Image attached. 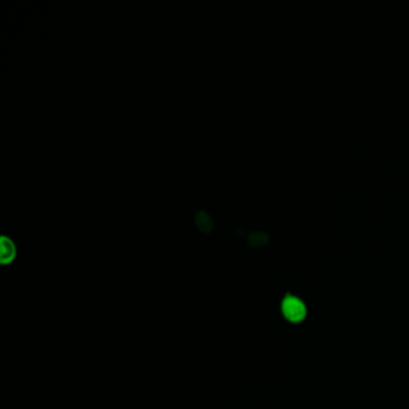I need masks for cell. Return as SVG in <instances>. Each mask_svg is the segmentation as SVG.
Segmentation results:
<instances>
[{"label":"cell","mask_w":409,"mask_h":409,"mask_svg":"<svg viewBox=\"0 0 409 409\" xmlns=\"http://www.w3.org/2000/svg\"><path fill=\"white\" fill-rule=\"evenodd\" d=\"M281 312L289 323L298 325L308 316V306L301 298L288 293L281 301Z\"/></svg>","instance_id":"cell-1"},{"label":"cell","mask_w":409,"mask_h":409,"mask_svg":"<svg viewBox=\"0 0 409 409\" xmlns=\"http://www.w3.org/2000/svg\"><path fill=\"white\" fill-rule=\"evenodd\" d=\"M1 244V253H0V262L3 264H8L13 262L16 256V246L13 240L6 235H3L0 239Z\"/></svg>","instance_id":"cell-2"}]
</instances>
